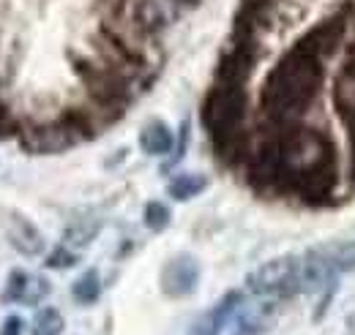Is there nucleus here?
I'll return each instance as SVG.
<instances>
[{
	"label": "nucleus",
	"instance_id": "f257e3e1",
	"mask_svg": "<svg viewBox=\"0 0 355 335\" xmlns=\"http://www.w3.org/2000/svg\"><path fill=\"white\" fill-rule=\"evenodd\" d=\"M246 289L263 300H284L293 294L304 292V270H301V256L284 253L276 256L257 270L246 275Z\"/></svg>",
	"mask_w": 355,
	"mask_h": 335
},
{
	"label": "nucleus",
	"instance_id": "f03ea898",
	"mask_svg": "<svg viewBox=\"0 0 355 335\" xmlns=\"http://www.w3.org/2000/svg\"><path fill=\"white\" fill-rule=\"evenodd\" d=\"M118 8L132 19L134 25L150 36L167 33L178 19L183 17L186 3L180 0H121Z\"/></svg>",
	"mask_w": 355,
	"mask_h": 335
},
{
	"label": "nucleus",
	"instance_id": "7ed1b4c3",
	"mask_svg": "<svg viewBox=\"0 0 355 335\" xmlns=\"http://www.w3.org/2000/svg\"><path fill=\"white\" fill-rule=\"evenodd\" d=\"M80 139H83V136L77 134V128L71 126L66 118H60V120H55V123H44V126L22 128V134H19L22 150L36 153V156L69 150V147L77 145Z\"/></svg>",
	"mask_w": 355,
	"mask_h": 335
},
{
	"label": "nucleus",
	"instance_id": "20e7f679",
	"mask_svg": "<svg viewBox=\"0 0 355 335\" xmlns=\"http://www.w3.org/2000/svg\"><path fill=\"white\" fill-rule=\"evenodd\" d=\"M197 281H200V264L194 256L183 253L167 262L164 273H162V287L170 297H186L197 289Z\"/></svg>",
	"mask_w": 355,
	"mask_h": 335
},
{
	"label": "nucleus",
	"instance_id": "39448f33",
	"mask_svg": "<svg viewBox=\"0 0 355 335\" xmlns=\"http://www.w3.org/2000/svg\"><path fill=\"white\" fill-rule=\"evenodd\" d=\"M273 325V305L270 302H260V305H238L227 325L230 335H266Z\"/></svg>",
	"mask_w": 355,
	"mask_h": 335
},
{
	"label": "nucleus",
	"instance_id": "423d86ee",
	"mask_svg": "<svg viewBox=\"0 0 355 335\" xmlns=\"http://www.w3.org/2000/svg\"><path fill=\"white\" fill-rule=\"evenodd\" d=\"M8 240L22 256H39L44 251V237L39 235V229L19 215H14L8 224Z\"/></svg>",
	"mask_w": 355,
	"mask_h": 335
},
{
	"label": "nucleus",
	"instance_id": "0eeeda50",
	"mask_svg": "<svg viewBox=\"0 0 355 335\" xmlns=\"http://www.w3.org/2000/svg\"><path fill=\"white\" fill-rule=\"evenodd\" d=\"M173 145H175L173 131H170L167 123H162V120L148 123V126L142 128V134H139V147L148 156H167L173 150Z\"/></svg>",
	"mask_w": 355,
	"mask_h": 335
},
{
	"label": "nucleus",
	"instance_id": "6e6552de",
	"mask_svg": "<svg viewBox=\"0 0 355 335\" xmlns=\"http://www.w3.org/2000/svg\"><path fill=\"white\" fill-rule=\"evenodd\" d=\"M208 188V177L205 174H197V172H183V174H175L167 185L170 197L178 199V202H189L194 199L197 194H202Z\"/></svg>",
	"mask_w": 355,
	"mask_h": 335
},
{
	"label": "nucleus",
	"instance_id": "1a4fd4ad",
	"mask_svg": "<svg viewBox=\"0 0 355 335\" xmlns=\"http://www.w3.org/2000/svg\"><path fill=\"white\" fill-rule=\"evenodd\" d=\"M322 253H325L328 264H331L336 273H353L355 270V240L331 246V248H322Z\"/></svg>",
	"mask_w": 355,
	"mask_h": 335
},
{
	"label": "nucleus",
	"instance_id": "9d476101",
	"mask_svg": "<svg viewBox=\"0 0 355 335\" xmlns=\"http://www.w3.org/2000/svg\"><path fill=\"white\" fill-rule=\"evenodd\" d=\"M71 297L80 302V305H93L98 297H101V281H98V275L90 270L85 273L74 287H71Z\"/></svg>",
	"mask_w": 355,
	"mask_h": 335
},
{
	"label": "nucleus",
	"instance_id": "9b49d317",
	"mask_svg": "<svg viewBox=\"0 0 355 335\" xmlns=\"http://www.w3.org/2000/svg\"><path fill=\"white\" fill-rule=\"evenodd\" d=\"M63 333V316L58 308H42L36 314V322H33V330L31 335H60Z\"/></svg>",
	"mask_w": 355,
	"mask_h": 335
},
{
	"label": "nucleus",
	"instance_id": "f8f14e48",
	"mask_svg": "<svg viewBox=\"0 0 355 335\" xmlns=\"http://www.w3.org/2000/svg\"><path fill=\"white\" fill-rule=\"evenodd\" d=\"M28 281H31L28 273L14 270V273L8 275V281H6V289L0 294V300H3V302H22V300H25V292H28Z\"/></svg>",
	"mask_w": 355,
	"mask_h": 335
},
{
	"label": "nucleus",
	"instance_id": "ddd939ff",
	"mask_svg": "<svg viewBox=\"0 0 355 335\" xmlns=\"http://www.w3.org/2000/svg\"><path fill=\"white\" fill-rule=\"evenodd\" d=\"M145 224H148V229H153V232L167 229V224H170V210H167V205H162V202H148V205H145Z\"/></svg>",
	"mask_w": 355,
	"mask_h": 335
},
{
	"label": "nucleus",
	"instance_id": "4468645a",
	"mask_svg": "<svg viewBox=\"0 0 355 335\" xmlns=\"http://www.w3.org/2000/svg\"><path fill=\"white\" fill-rule=\"evenodd\" d=\"M49 281H46L44 275H31V281H28V292H25V305H39L42 300H44L46 294H49Z\"/></svg>",
	"mask_w": 355,
	"mask_h": 335
},
{
	"label": "nucleus",
	"instance_id": "2eb2a0df",
	"mask_svg": "<svg viewBox=\"0 0 355 335\" xmlns=\"http://www.w3.org/2000/svg\"><path fill=\"white\" fill-rule=\"evenodd\" d=\"M96 232H98V224H96V221H88V224H74V226L66 232V243H74V246H88Z\"/></svg>",
	"mask_w": 355,
	"mask_h": 335
},
{
	"label": "nucleus",
	"instance_id": "dca6fc26",
	"mask_svg": "<svg viewBox=\"0 0 355 335\" xmlns=\"http://www.w3.org/2000/svg\"><path fill=\"white\" fill-rule=\"evenodd\" d=\"M77 253L71 251L69 246H58L55 251L49 253V259H46V267H55V270H66V267H74L77 264Z\"/></svg>",
	"mask_w": 355,
	"mask_h": 335
},
{
	"label": "nucleus",
	"instance_id": "f3484780",
	"mask_svg": "<svg viewBox=\"0 0 355 335\" xmlns=\"http://www.w3.org/2000/svg\"><path fill=\"white\" fill-rule=\"evenodd\" d=\"M19 134H22L19 120L11 112H3L0 115V139H19Z\"/></svg>",
	"mask_w": 355,
	"mask_h": 335
},
{
	"label": "nucleus",
	"instance_id": "a211bd4d",
	"mask_svg": "<svg viewBox=\"0 0 355 335\" xmlns=\"http://www.w3.org/2000/svg\"><path fill=\"white\" fill-rule=\"evenodd\" d=\"M22 319L19 316H8L6 322H3V327H0V335H22Z\"/></svg>",
	"mask_w": 355,
	"mask_h": 335
},
{
	"label": "nucleus",
	"instance_id": "6ab92c4d",
	"mask_svg": "<svg viewBox=\"0 0 355 335\" xmlns=\"http://www.w3.org/2000/svg\"><path fill=\"white\" fill-rule=\"evenodd\" d=\"M180 3H186V6H197L200 0H180Z\"/></svg>",
	"mask_w": 355,
	"mask_h": 335
},
{
	"label": "nucleus",
	"instance_id": "aec40b11",
	"mask_svg": "<svg viewBox=\"0 0 355 335\" xmlns=\"http://www.w3.org/2000/svg\"><path fill=\"white\" fill-rule=\"evenodd\" d=\"M3 112H6V107H3V101H0V115H3Z\"/></svg>",
	"mask_w": 355,
	"mask_h": 335
}]
</instances>
